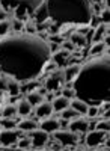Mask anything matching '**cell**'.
Masks as SVG:
<instances>
[{
	"mask_svg": "<svg viewBox=\"0 0 110 151\" xmlns=\"http://www.w3.org/2000/svg\"><path fill=\"white\" fill-rule=\"evenodd\" d=\"M103 0H91V3H101Z\"/></svg>",
	"mask_w": 110,
	"mask_h": 151,
	"instance_id": "39",
	"label": "cell"
},
{
	"mask_svg": "<svg viewBox=\"0 0 110 151\" xmlns=\"http://www.w3.org/2000/svg\"><path fill=\"white\" fill-rule=\"evenodd\" d=\"M42 0H0V8L5 9L8 14L12 12L14 18L26 21L36 11Z\"/></svg>",
	"mask_w": 110,
	"mask_h": 151,
	"instance_id": "4",
	"label": "cell"
},
{
	"mask_svg": "<svg viewBox=\"0 0 110 151\" xmlns=\"http://www.w3.org/2000/svg\"><path fill=\"white\" fill-rule=\"evenodd\" d=\"M20 119H15L14 116L12 118H5L2 116V119H0V127L2 129H15L17 124H18Z\"/></svg>",
	"mask_w": 110,
	"mask_h": 151,
	"instance_id": "24",
	"label": "cell"
},
{
	"mask_svg": "<svg viewBox=\"0 0 110 151\" xmlns=\"http://www.w3.org/2000/svg\"><path fill=\"white\" fill-rule=\"evenodd\" d=\"M69 55H71V52L60 48L59 52H56L54 55H51V58H53V62L60 68V67H65L66 65V59L69 58Z\"/></svg>",
	"mask_w": 110,
	"mask_h": 151,
	"instance_id": "14",
	"label": "cell"
},
{
	"mask_svg": "<svg viewBox=\"0 0 110 151\" xmlns=\"http://www.w3.org/2000/svg\"><path fill=\"white\" fill-rule=\"evenodd\" d=\"M6 91H8V94H9L11 97L18 95V94H20V85H18V82H17V80H14V79H11V77H8Z\"/></svg>",
	"mask_w": 110,
	"mask_h": 151,
	"instance_id": "23",
	"label": "cell"
},
{
	"mask_svg": "<svg viewBox=\"0 0 110 151\" xmlns=\"http://www.w3.org/2000/svg\"><path fill=\"white\" fill-rule=\"evenodd\" d=\"M35 113H36V118H48L54 112L51 101H41L38 106H35Z\"/></svg>",
	"mask_w": 110,
	"mask_h": 151,
	"instance_id": "11",
	"label": "cell"
},
{
	"mask_svg": "<svg viewBox=\"0 0 110 151\" xmlns=\"http://www.w3.org/2000/svg\"><path fill=\"white\" fill-rule=\"evenodd\" d=\"M48 48H50V53L54 55L56 52L60 50V44H57V42H48Z\"/></svg>",
	"mask_w": 110,
	"mask_h": 151,
	"instance_id": "37",
	"label": "cell"
},
{
	"mask_svg": "<svg viewBox=\"0 0 110 151\" xmlns=\"http://www.w3.org/2000/svg\"><path fill=\"white\" fill-rule=\"evenodd\" d=\"M47 36H48V41H50V42H57V44H60V42L64 41V38L60 36L59 33H54V35H47Z\"/></svg>",
	"mask_w": 110,
	"mask_h": 151,
	"instance_id": "36",
	"label": "cell"
},
{
	"mask_svg": "<svg viewBox=\"0 0 110 151\" xmlns=\"http://www.w3.org/2000/svg\"><path fill=\"white\" fill-rule=\"evenodd\" d=\"M86 148H95L98 145H103L107 141L109 132H103V130H96V129H91L86 132Z\"/></svg>",
	"mask_w": 110,
	"mask_h": 151,
	"instance_id": "8",
	"label": "cell"
},
{
	"mask_svg": "<svg viewBox=\"0 0 110 151\" xmlns=\"http://www.w3.org/2000/svg\"><path fill=\"white\" fill-rule=\"evenodd\" d=\"M86 115H88L89 118L98 116V106H89V107H88V112H86Z\"/></svg>",
	"mask_w": 110,
	"mask_h": 151,
	"instance_id": "35",
	"label": "cell"
},
{
	"mask_svg": "<svg viewBox=\"0 0 110 151\" xmlns=\"http://www.w3.org/2000/svg\"><path fill=\"white\" fill-rule=\"evenodd\" d=\"M50 59L48 42L38 35L8 33L0 40V73L18 83L38 79Z\"/></svg>",
	"mask_w": 110,
	"mask_h": 151,
	"instance_id": "1",
	"label": "cell"
},
{
	"mask_svg": "<svg viewBox=\"0 0 110 151\" xmlns=\"http://www.w3.org/2000/svg\"><path fill=\"white\" fill-rule=\"evenodd\" d=\"M68 130L74 133H86L89 130V121L84 118H74L68 122Z\"/></svg>",
	"mask_w": 110,
	"mask_h": 151,
	"instance_id": "10",
	"label": "cell"
},
{
	"mask_svg": "<svg viewBox=\"0 0 110 151\" xmlns=\"http://www.w3.org/2000/svg\"><path fill=\"white\" fill-rule=\"evenodd\" d=\"M51 106H53V110H54V112H62L64 109H66V107L69 106V100L65 98L64 95L56 97V98H53Z\"/></svg>",
	"mask_w": 110,
	"mask_h": 151,
	"instance_id": "20",
	"label": "cell"
},
{
	"mask_svg": "<svg viewBox=\"0 0 110 151\" xmlns=\"http://www.w3.org/2000/svg\"><path fill=\"white\" fill-rule=\"evenodd\" d=\"M69 107H72L74 110H77L80 115H86L89 106L84 103L83 100H80V98H72V100H69Z\"/></svg>",
	"mask_w": 110,
	"mask_h": 151,
	"instance_id": "19",
	"label": "cell"
},
{
	"mask_svg": "<svg viewBox=\"0 0 110 151\" xmlns=\"http://www.w3.org/2000/svg\"><path fill=\"white\" fill-rule=\"evenodd\" d=\"M62 95H64L65 98H68V100L76 98V92H74V89H72V88H66V86L62 89Z\"/></svg>",
	"mask_w": 110,
	"mask_h": 151,
	"instance_id": "33",
	"label": "cell"
},
{
	"mask_svg": "<svg viewBox=\"0 0 110 151\" xmlns=\"http://www.w3.org/2000/svg\"><path fill=\"white\" fill-rule=\"evenodd\" d=\"M44 86L47 91H51V92H57L60 88L65 86V77H64V70L57 68L56 71H53L44 82Z\"/></svg>",
	"mask_w": 110,
	"mask_h": 151,
	"instance_id": "5",
	"label": "cell"
},
{
	"mask_svg": "<svg viewBox=\"0 0 110 151\" xmlns=\"http://www.w3.org/2000/svg\"><path fill=\"white\" fill-rule=\"evenodd\" d=\"M76 98L88 106H100L110 100V62L109 53L94 56L80 67L72 80Z\"/></svg>",
	"mask_w": 110,
	"mask_h": 151,
	"instance_id": "2",
	"label": "cell"
},
{
	"mask_svg": "<svg viewBox=\"0 0 110 151\" xmlns=\"http://www.w3.org/2000/svg\"><path fill=\"white\" fill-rule=\"evenodd\" d=\"M91 0H42L30 17L33 23L50 18L57 24H89L92 18Z\"/></svg>",
	"mask_w": 110,
	"mask_h": 151,
	"instance_id": "3",
	"label": "cell"
},
{
	"mask_svg": "<svg viewBox=\"0 0 110 151\" xmlns=\"http://www.w3.org/2000/svg\"><path fill=\"white\" fill-rule=\"evenodd\" d=\"M44 150H65V147L60 145V144L54 139V141H51L50 144H48L47 147H44Z\"/></svg>",
	"mask_w": 110,
	"mask_h": 151,
	"instance_id": "34",
	"label": "cell"
},
{
	"mask_svg": "<svg viewBox=\"0 0 110 151\" xmlns=\"http://www.w3.org/2000/svg\"><path fill=\"white\" fill-rule=\"evenodd\" d=\"M14 115H17V106H14V104H6V106L2 109V116H5V118H12Z\"/></svg>",
	"mask_w": 110,
	"mask_h": 151,
	"instance_id": "27",
	"label": "cell"
},
{
	"mask_svg": "<svg viewBox=\"0 0 110 151\" xmlns=\"http://www.w3.org/2000/svg\"><path fill=\"white\" fill-rule=\"evenodd\" d=\"M6 17H8V12H6L5 9H2V8H0V21L6 20Z\"/></svg>",
	"mask_w": 110,
	"mask_h": 151,
	"instance_id": "38",
	"label": "cell"
},
{
	"mask_svg": "<svg viewBox=\"0 0 110 151\" xmlns=\"http://www.w3.org/2000/svg\"><path fill=\"white\" fill-rule=\"evenodd\" d=\"M11 27L15 30V33H20L21 30H23V27H24V21H21V20H17V18H14L11 21Z\"/></svg>",
	"mask_w": 110,
	"mask_h": 151,
	"instance_id": "32",
	"label": "cell"
},
{
	"mask_svg": "<svg viewBox=\"0 0 110 151\" xmlns=\"http://www.w3.org/2000/svg\"><path fill=\"white\" fill-rule=\"evenodd\" d=\"M27 133H29V137L32 139V150H44L45 144L48 142V133L41 130L39 127Z\"/></svg>",
	"mask_w": 110,
	"mask_h": 151,
	"instance_id": "9",
	"label": "cell"
},
{
	"mask_svg": "<svg viewBox=\"0 0 110 151\" xmlns=\"http://www.w3.org/2000/svg\"><path fill=\"white\" fill-rule=\"evenodd\" d=\"M24 30H26V33H30V35H36V26H35V23L33 20H26V23H24Z\"/></svg>",
	"mask_w": 110,
	"mask_h": 151,
	"instance_id": "29",
	"label": "cell"
},
{
	"mask_svg": "<svg viewBox=\"0 0 110 151\" xmlns=\"http://www.w3.org/2000/svg\"><path fill=\"white\" fill-rule=\"evenodd\" d=\"M60 116H62L64 119H74V118H79L80 116V113L77 112V110H74V109H72V107H66V109H64L62 112H60Z\"/></svg>",
	"mask_w": 110,
	"mask_h": 151,
	"instance_id": "25",
	"label": "cell"
},
{
	"mask_svg": "<svg viewBox=\"0 0 110 151\" xmlns=\"http://www.w3.org/2000/svg\"><path fill=\"white\" fill-rule=\"evenodd\" d=\"M17 148L18 150H32V139L29 136H21L17 141Z\"/></svg>",
	"mask_w": 110,
	"mask_h": 151,
	"instance_id": "26",
	"label": "cell"
},
{
	"mask_svg": "<svg viewBox=\"0 0 110 151\" xmlns=\"http://www.w3.org/2000/svg\"><path fill=\"white\" fill-rule=\"evenodd\" d=\"M23 83H24V85L20 86V92H23V94H27V92H30V91H35L38 86H41V82H39L38 79L27 80V82H23Z\"/></svg>",
	"mask_w": 110,
	"mask_h": 151,
	"instance_id": "21",
	"label": "cell"
},
{
	"mask_svg": "<svg viewBox=\"0 0 110 151\" xmlns=\"http://www.w3.org/2000/svg\"><path fill=\"white\" fill-rule=\"evenodd\" d=\"M39 129L47 132V133H53L56 132L57 129H60V124H59V119L57 118H45L41 125H39Z\"/></svg>",
	"mask_w": 110,
	"mask_h": 151,
	"instance_id": "12",
	"label": "cell"
},
{
	"mask_svg": "<svg viewBox=\"0 0 110 151\" xmlns=\"http://www.w3.org/2000/svg\"><path fill=\"white\" fill-rule=\"evenodd\" d=\"M24 132L15 130V129H2L0 132V145L9 147L11 148H17V141L23 136Z\"/></svg>",
	"mask_w": 110,
	"mask_h": 151,
	"instance_id": "6",
	"label": "cell"
},
{
	"mask_svg": "<svg viewBox=\"0 0 110 151\" xmlns=\"http://www.w3.org/2000/svg\"><path fill=\"white\" fill-rule=\"evenodd\" d=\"M95 129H96V130H103V132H110V124H109V119H107V118H101L100 121H96Z\"/></svg>",
	"mask_w": 110,
	"mask_h": 151,
	"instance_id": "28",
	"label": "cell"
},
{
	"mask_svg": "<svg viewBox=\"0 0 110 151\" xmlns=\"http://www.w3.org/2000/svg\"><path fill=\"white\" fill-rule=\"evenodd\" d=\"M38 127H39V125H38V122H36V119H32V118H29V119H20L18 124H17V129L24 132V133H27L30 130H35Z\"/></svg>",
	"mask_w": 110,
	"mask_h": 151,
	"instance_id": "15",
	"label": "cell"
},
{
	"mask_svg": "<svg viewBox=\"0 0 110 151\" xmlns=\"http://www.w3.org/2000/svg\"><path fill=\"white\" fill-rule=\"evenodd\" d=\"M53 137L60 145H64L65 148L72 147V145H77L79 144V139H80L77 133L71 132V130H60V129H57L56 132H53Z\"/></svg>",
	"mask_w": 110,
	"mask_h": 151,
	"instance_id": "7",
	"label": "cell"
},
{
	"mask_svg": "<svg viewBox=\"0 0 110 151\" xmlns=\"http://www.w3.org/2000/svg\"><path fill=\"white\" fill-rule=\"evenodd\" d=\"M30 112H32V104L26 100V97H23L20 101H18L17 113H18L20 116H30Z\"/></svg>",
	"mask_w": 110,
	"mask_h": 151,
	"instance_id": "16",
	"label": "cell"
},
{
	"mask_svg": "<svg viewBox=\"0 0 110 151\" xmlns=\"http://www.w3.org/2000/svg\"><path fill=\"white\" fill-rule=\"evenodd\" d=\"M81 64H71L66 65V68L64 70V77H65V83H72V80L76 79L77 73L80 71Z\"/></svg>",
	"mask_w": 110,
	"mask_h": 151,
	"instance_id": "13",
	"label": "cell"
},
{
	"mask_svg": "<svg viewBox=\"0 0 110 151\" xmlns=\"http://www.w3.org/2000/svg\"><path fill=\"white\" fill-rule=\"evenodd\" d=\"M60 48H64V50H68V52H71V53H74L76 50H79L74 44H72L69 40H64L62 42H60Z\"/></svg>",
	"mask_w": 110,
	"mask_h": 151,
	"instance_id": "31",
	"label": "cell"
},
{
	"mask_svg": "<svg viewBox=\"0 0 110 151\" xmlns=\"http://www.w3.org/2000/svg\"><path fill=\"white\" fill-rule=\"evenodd\" d=\"M26 95V100L32 104V107H35V106H38L41 101H44V97L42 95H39L38 94V91H30V92H27V94H24Z\"/></svg>",
	"mask_w": 110,
	"mask_h": 151,
	"instance_id": "22",
	"label": "cell"
},
{
	"mask_svg": "<svg viewBox=\"0 0 110 151\" xmlns=\"http://www.w3.org/2000/svg\"><path fill=\"white\" fill-rule=\"evenodd\" d=\"M69 41L74 44L79 50L81 48V47H88V42H86V36L84 35H81V33H79V32H72L71 35H69Z\"/></svg>",
	"mask_w": 110,
	"mask_h": 151,
	"instance_id": "18",
	"label": "cell"
},
{
	"mask_svg": "<svg viewBox=\"0 0 110 151\" xmlns=\"http://www.w3.org/2000/svg\"><path fill=\"white\" fill-rule=\"evenodd\" d=\"M9 29H11V21H9V20L0 21V36L8 35V33H9Z\"/></svg>",
	"mask_w": 110,
	"mask_h": 151,
	"instance_id": "30",
	"label": "cell"
},
{
	"mask_svg": "<svg viewBox=\"0 0 110 151\" xmlns=\"http://www.w3.org/2000/svg\"><path fill=\"white\" fill-rule=\"evenodd\" d=\"M109 52V45H106L103 41L100 42H94L91 50H89V58H94V56H100V55H104Z\"/></svg>",
	"mask_w": 110,
	"mask_h": 151,
	"instance_id": "17",
	"label": "cell"
}]
</instances>
